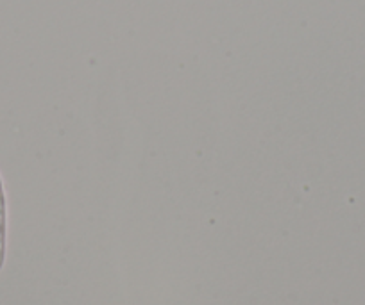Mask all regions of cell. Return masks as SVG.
<instances>
[{"instance_id":"1","label":"cell","mask_w":365,"mask_h":305,"mask_svg":"<svg viewBox=\"0 0 365 305\" xmlns=\"http://www.w3.org/2000/svg\"><path fill=\"white\" fill-rule=\"evenodd\" d=\"M0 213H6V196L4 188H2V181H0Z\"/></svg>"}]
</instances>
